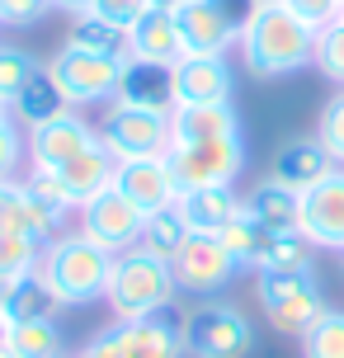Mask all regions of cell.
<instances>
[{"mask_svg":"<svg viewBox=\"0 0 344 358\" xmlns=\"http://www.w3.org/2000/svg\"><path fill=\"white\" fill-rule=\"evenodd\" d=\"M236 48H241V62H245L250 76L278 80V76H292L311 62V52H316V29H307L278 0H264L255 10V19L245 24V34L236 38Z\"/></svg>","mask_w":344,"mask_h":358,"instance_id":"cell-1","label":"cell"},{"mask_svg":"<svg viewBox=\"0 0 344 358\" xmlns=\"http://www.w3.org/2000/svg\"><path fill=\"white\" fill-rule=\"evenodd\" d=\"M109 273H113V255L99 250L90 236H80V231L52 236V241L43 245V259H38V278L52 287V297L62 306L104 302Z\"/></svg>","mask_w":344,"mask_h":358,"instance_id":"cell-2","label":"cell"},{"mask_svg":"<svg viewBox=\"0 0 344 358\" xmlns=\"http://www.w3.org/2000/svg\"><path fill=\"white\" fill-rule=\"evenodd\" d=\"M175 268L156 259V255H146L142 245H132V250L113 255V273H109V292H104V302H109L113 321H142V316H161L170 311L175 302Z\"/></svg>","mask_w":344,"mask_h":358,"instance_id":"cell-3","label":"cell"},{"mask_svg":"<svg viewBox=\"0 0 344 358\" xmlns=\"http://www.w3.org/2000/svg\"><path fill=\"white\" fill-rule=\"evenodd\" d=\"M255 292H259L264 321H269L278 335H292V340H302L311 325L330 311L316 273H273V268H264L259 283H255Z\"/></svg>","mask_w":344,"mask_h":358,"instance_id":"cell-4","label":"cell"},{"mask_svg":"<svg viewBox=\"0 0 344 358\" xmlns=\"http://www.w3.org/2000/svg\"><path fill=\"white\" fill-rule=\"evenodd\" d=\"M255 349L250 316L231 302H199L184 316V358H245Z\"/></svg>","mask_w":344,"mask_h":358,"instance_id":"cell-5","label":"cell"},{"mask_svg":"<svg viewBox=\"0 0 344 358\" xmlns=\"http://www.w3.org/2000/svg\"><path fill=\"white\" fill-rule=\"evenodd\" d=\"M127 57V52H123ZM123 57L109 52H85V48H66L48 62L52 80L62 85L71 108H90V104H113L118 94V76H123Z\"/></svg>","mask_w":344,"mask_h":358,"instance_id":"cell-6","label":"cell"},{"mask_svg":"<svg viewBox=\"0 0 344 358\" xmlns=\"http://www.w3.org/2000/svg\"><path fill=\"white\" fill-rule=\"evenodd\" d=\"M170 170L184 189H231L245 170V142L241 137H217V142H184L170 146Z\"/></svg>","mask_w":344,"mask_h":358,"instance_id":"cell-7","label":"cell"},{"mask_svg":"<svg viewBox=\"0 0 344 358\" xmlns=\"http://www.w3.org/2000/svg\"><path fill=\"white\" fill-rule=\"evenodd\" d=\"M99 142L109 146L118 161L165 156V151H170V113H151V108H132V104H109L104 123H99Z\"/></svg>","mask_w":344,"mask_h":358,"instance_id":"cell-8","label":"cell"},{"mask_svg":"<svg viewBox=\"0 0 344 358\" xmlns=\"http://www.w3.org/2000/svg\"><path fill=\"white\" fill-rule=\"evenodd\" d=\"M142 227H146V213L109 184L104 194H94L90 203L80 208V227H76V231L90 236L99 250L123 255V250H132V245L142 241Z\"/></svg>","mask_w":344,"mask_h":358,"instance_id":"cell-9","label":"cell"},{"mask_svg":"<svg viewBox=\"0 0 344 358\" xmlns=\"http://www.w3.org/2000/svg\"><path fill=\"white\" fill-rule=\"evenodd\" d=\"M175 283H180V292H194V297H213V292H222V287L236 278V259L231 250L222 245L217 236H189V245H184L180 255H175Z\"/></svg>","mask_w":344,"mask_h":358,"instance_id":"cell-10","label":"cell"},{"mask_svg":"<svg viewBox=\"0 0 344 358\" xmlns=\"http://www.w3.org/2000/svg\"><path fill=\"white\" fill-rule=\"evenodd\" d=\"M113 189L132 198L142 213L180 203V179L170 170V156H137V161H118L113 170Z\"/></svg>","mask_w":344,"mask_h":358,"instance_id":"cell-11","label":"cell"},{"mask_svg":"<svg viewBox=\"0 0 344 358\" xmlns=\"http://www.w3.org/2000/svg\"><path fill=\"white\" fill-rule=\"evenodd\" d=\"M302 236L316 250H344V165L302 194Z\"/></svg>","mask_w":344,"mask_h":358,"instance_id":"cell-12","label":"cell"},{"mask_svg":"<svg viewBox=\"0 0 344 358\" xmlns=\"http://www.w3.org/2000/svg\"><path fill=\"white\" fill-rule=\"evenodd\" d=\"M99 142V127H90L80 113H62V118H52V123H43L29 132V161L38 165V170H62L66 161H76L80 151H90V146Z\"/></svg>","mask_w":344,"mask_h":358,"instance_id":"cell-13","label":"cell"},{"mask_svg":"<svg viewBox=\"0 0 344 358\" xmlns=\"http://www.w3.org/2000/svg\"><path fill=\"white\" fill-rule=\"evenodd\" d=\"M113 104L151 108V113H175V66L142 62V57H123V76H118Z\"/></svg>","mask_w":344,"mask_h":358,"instance_id":"cell-14","label":"cell"},{"mask_svg":"<svg viewBox=\"0 0 344 358\" xmlns=\"http://www.w3.org/2000/svg\"><path fill=\"white\" fill-rule=\"evenodd\" d=\"M170 15H175V29H180L184 57H227L236 48L231 24L208 0H180Z\"/></svg>","mask_w":344,"mask_h":358,"instance_id":"cell-15","label":"cell"},{"mask_svg":"<svg viewBox=\"0 0 344 358\" xmlns=\"http://www.w3.org/2000/svg\"><path fill=\"white\" fill-rule=\"evenodd\" d=\"M113 340L123 358H184V321L175 316H142V321H113Z\"/></svg>","mask_w":344,"mask_h":358,"instance_id":"cell-16","label":"cell"},{"mask_svg":"<svg viewBox=\"0 0 344 358\" xmlns=\"http://www.w3.org/2000/svg\"><path fill=\"white\" fill-rule=\"evenodd\" d=\"M189 104H231L227 57H180L175 62V108Z\"/></svg>","mask_w":344,"mask_h":358,"instance_id":"cell-17","label":"cell"},{"mask_svg":"<svg viewBox=\"0 0 344 358\" xmlns=\"http://www.w3.org/2000/svg\"><path fill=\"white\" fill-rule=\"evenodd\" d=\"M335 170H340V165H335V156L321 146V137H292V142L278 146L269 179L288 184L297 194H307V189H316L326 175H335Z\"/></svg>","mask_w":344,"mask_h":358,"instance_id":"cell-18","label":"cell"},{"mask_svg":"<svg viewBox=\"0 0 344 358\" xmlns=\"http://www.w3.org/2000/svg\"><path fill=\"white\" fill-rule=\"evenodd\" d=\"M62 222L66 217L52 213V208H43L29 189H24V179H5L0 184V231H19V236H34V241H52L62 236Z\"/></svg>","mask_w":344,"mask_h":358,"instance_id":"cell-19","label":"cell"},{"mask_svg":"<svg viewBox=\"0 0 344 358\" xmlns=\"http://www.w3.org/2000/svg\"><path fill=\"white\" fill-rule=\"evenodd\" d=\"M113 170H118V156H113L104 142H94L90 151H80L76 161L62 165L57 179H62V189H66V198H71V208L80 213L94 194H104V189L113 184Z\"/></svg>","mask_w":344,"mask_h":358,"instance_id":"cell-20","label":"cell"},{"mask_svg":"<svg viewBox=\"0 0 344 358\" xmlns=\"http://www.w3.org/2000/svg\"><path fill=\"white\" fill-rule=\"evenodd\" d=\"M245 213L273 236H288L302 231V194L278 184V179H259L250 194H245Z\"/></svg>","mask_w":344,"mask_h":358,"instance_id":"cell-21","label":"cell"},{"mask_svg":"<svg viewBox=\"0 0 344 358\" xmlns=\"http://www.w3.org/2000/svg\"><path fill=\"white\" fill-rule=\"evenodd\" d=\"M217 137H241V113L231 104H189L170 113V146L217 142Z\"/></svg>","mask_w":344,"mask_h":358,"instance_id":"cell-22","label":"cell"},{"mask_svg":"<svg viewBox=\"0 0 344 358\" xmlns=\"http://www.w3.org/2000/svg\"><path fill=\"white\" fill-rule=\"evenodd\" d=\"M127 57H142V62H165L175 66L184 57L180 29H175V15L170 10H146L132 29H127Z\"/></svg>","mask_w":344,"mask_h":358,"instance_id":"cell-23","label":"cell"},{"mask_svg":"<svg viewBox=\"0 0 344 358\" xmlns=\"http://www.w3.org/2000/svg\"><path fill=\"white\" fill-rule=\"evenodd\" d=\"M241 208L245 198H236V189H184L180 194V213L194 236H222Z\"/></svg>","mask_w":344,"mask_h":358,"instance_id":"cell-24","label":"cell"},{"mask_svg":"<svg viewBox=\"0 0 344 358\" xmlns=\"http://www.w3.org/2000/svg\"><path fill=\"white\" fill-rule=\"evenodd\" d=\"M66 94H62V85L52 80V71L48 66H38L34 76H29V85L15 94V104H10V113H15V123L24 127V132H34V127L52 123V118H62L66 113Z\"/></svg>","mask_w":344,"mask_h":358,"instance_id":"cell-25","label":"cell"},{"mask_svg":"<svg viewBox=\"0 0 344 358\" xmlns=\"http://www.w3.org/2000/svg\"><path fill=\"white\" fill-rule=\"evenodd\" d=\"M189 222H184L180 203H170V208H156V213H146V227H142V245L146 255H156V259H165V264H175V255L189 245Z\"/></svg>","mask_w":344,"mask_h":358,"instance_id":"cell-26","label":"cell"},{"mask_svg":"<svg viewBox=\"0 0 344 358\" xmlns=\"http://www.w3.org/2000/svg\"><path fill=\"white\" fill-rule=\"evenodd\" d=\"M217 241L231 250V259L241 268H259V264H264V250H269V241H273V231H264V227L241 208V213L227 222V231H222Z\"/></svg>","mask_w":344,"mask_h":358,"instance_id":"cell-27","label":"cell"},{"mask_svg":"<svg viewBox=\"0 0 344 358\" xmlns=\"http://www.w3.org/2000/svg\"><path fill=\"white\" fill-rule=\"evenodd\" d=\"M57 311H62V302L52 297V287L34 273H24V278H15V297H10V306H5V321H57Z\"/></svg>","mask_w":344,"mask_h":358,"instance_id":"cell-28","label":"cell"},{"mask_svg":"<svg viewBox=\"0 0 344 358\" xmlns=\"http://www.w3.org/2000/svg\"><path fill=\"white\" fill-rule=\"evenodd\" d=\"M66 48H85V52H109V57H123L127 52V34L109 19H99L94 10L71 19V29H66Z\"/></svg>","mask_w":344,"mask_h":358,"instance_id":"cell-29","label":"cell"},{"mask_svg":"<svg viewBox=\"0 0 344 358\" xmlns=\"http://www.w3.org/2000/svg\"><path fill=\"white\" fill-rule=\"evenodd\" d=\"M15 358H62V325L57 321H15L10 325Z\"/></svg>","mask_w":344,"mask_h":358,"instance_id":"cell-30","label":"cell"},{"mask_svg":"<svg viewBox=\"0 0 344 358\" xmlns=\"http://www.w3.org/2000/svg\"><path fill=\"white\" fill-rule=\"evenodd\" d=\"M311 245L302 231H288V236H273L269 250H264V264H259V273L264 268H273V273H311Z\"/></svg>","mask_w":344,"mask_h":358,"instance_id":"cell-31","label":"cell"},{"mask_svg":"<svg viewBox=\"0 0 344 358\" xmlns=\"http://www.w3.org/2000/svg\"><path fill=\"white\" fill-rule=\"evenodd\" d=\"M43 259V241L19 231H0V278H24Z\"/></svg>","mask_w":344,"mask_h":358,"instance_id":"cell-32","label":"cell"},{"mask_svg":"<svg viewBox=\"0 0 344 358\" xmlns=\"http://www.w3.org/2000/svg\"><path fill=\"white\" fill-rule=\"evenodd\" d=\"M311 66L326 76L330 85L344 90V19L316 29V52H311Z\"/></svg>","mask_w":344,"mask_h":358,"instance_id":"cell-33","label":"cell"},{"mask_svg":"<svg viewBox=\"0 0 344 358\" xmlns=\"http://www.w3.org/2000/svg\"><path fill=\"white\" fill-rule=\"evenodd\" d=\"M43 62L34 52H24L15 43H0V104H15V94L29 85V76L38 71Z\"/></svg>","mask_w":344,"mask_h":358,"instance_id":"cell-34","label":"cell"},{"mask_svg":"<svg viewBox=\"0 0 344 358\" xmlns=\"http://www.w3.org/2000/svg\"><path fill=\"white\" fill-rule=\"evenodd\" d=\"M302 358H344V311L330 306L326 316L302 335Z\"/></svg>","mask_w":344,"mask_h":358,"instance_id":"cell-35","label":"cell"},{"mask_svg":"<svg viewBox=\"0 0 344 358\" xmlns=\"http://www.w3.org/2000/svg\"><path fill=\"white\" fill-rule=\"evenodd\" d=\"M316 137H321V146L335 156V165H344V90H335V99L321 108Z\"/></svg>","mask_w":344,"mask_h":358,"instance_id":"cell-36","label":"cell"},{"mask_svg":"<svg viewBox=\"0 0 344 358\" xmlns=\"http://www.w3.org/2000/svg\"><path fill=\"white\" fill-rule=\"evenodd\" d=\"M24 189L43 203V208H52V213H71V198H66V189H62V179H57V170H29V179H24Z\"/></svg>","mask_w":344,"mask_h":358,"instance_id":"cell-37","label":"cell"},{"mask_svg":"<svg viewBox=\"0 0 344 358\" xmlns=\"http://www.w3.org/2000/svg\"><path fill=\"white\" fill-rule=\"evenodd\" d=\"M24 156H29V132H24L19 123H5L0 127V184L15 179V170L24 165Z\"/></svg>","mask_w":344,"mask_h":358,"instance_id":"cell-38","label":"cell"},{"mask_svg":"<svg viewBox=\"0 0 344 358\" xmlns=\"http://www.w3.org/2000/svg\"><path fill=\"white\" fill-rule=\"evenodd\" d=\"M283 10H292V15L302 19L307 29H326V24H335L340 19V0H278Z\"/></svg>","mask_w":344,"mask_h":358,"instance_id":"cell-39","label":"cell"},{"mask_svg":"<svg viewBox=\"0 0 344 358\" xmlns=\"http://www.w3.org/2000/svg\"><path fill=\"white\" fill-rule=\"evenodd\" d=\"M52 10V0H0V24L10 29H29Z\"/></svg>","mask_w":344,"mask_h":358,"instance_id":"cell-40","label":"cell"},{"mask_svg":"<svg viewBox=\"0 0 344 358\" xmlns=\"http://www.w3.org/2000/svg\"><path fill=\"white\" fill-rule=\"evenodd\" d=\"M146 10H151V5H146V0H94V15L99 19H109V24H118V29H132V24H137V19L146 15Z\"/></svg>","mask_w":344,"mask_h":358,"instance_id":"cell-41","label":"cell"},{"mask_svg":"<svg viewBox=\"0 0 344 358\" xmlns=\"http://www.w3.org/2000/svg\"><path fill=\"white\" fill-rule=\"evenodd\" d=\"M208 5H213V10H217V15L231 24V34L241 38V34H245V24L255 19V10H259L264 0H208Z\"/></svg>","mask_w":344,"mask_h":358,"instance_id":"cell-42","label":"cell"},{"mask_svg":"<svg viewBox=\"0 0 344 358\" xmlns=\"http://www.w3.org/2000/svg\"><path fill=\"white\" fill-rule=\"evenodd\" d=\"M76 358H123V349H118V340H113V330H104V335H94Z\"/></svg>","mask_w":344,"mask_h":358,"instance_id":"cell-43","label":"cell"},{"mask_svg":"<svg viewBox=\"0 0 344 358\" xmlns=\"http://www.w3.org/2000/svg\"><path fill=\"white\" fill-rule=\"evenodd\" d=\"M52 10H66V15H85V10H94V0H52Z\"/></svg>","mask_w":344,"mask_h":358,"instance_id":"cell-44","label":"cell"},{"mask_svg":"<svg viewBox=\"0 0 344 358\" xmlns=\"http://www.w3.org/2000/svg\"><path fill=\"white\" fill-rule=\"evenodd\" d=\"M15 297V278H0V316H5V306Z\"/></svg>","mask_w":344,"mask_h":358,"instance_id":"cell-45","label":"cell"},{"mask_svg":"<svg viewBox=\"0 0 344 358\" xmlns=\"http://www.w3.org/2000/svg\"><path fill=\"white\" fill-rule=\"evenodd\" d=\"M146 5H151V10H175L180 0H146Z\"/></svg>","mask_w":344,"mask_h":358,"instance_id":"cell-46","label":"cell"},{"mask_svg":"<svg viewBox=\"0 0 344 358\" xmlns=\"http://www.w3.org/2000/svg\"><path fill=\"white\" fill-rule=\"evenodd\" d=\"M5 123H15V113H10V104H0V127Z\"/></svg>","mask_w":344,"mask_h":358,"instance_id":"cell-47","label":"cell"},{"mask_svg":"<svg viewBox=\"0 0 344 358\" xmlns=\"http://www.w3.org/2000/svg\"><path fill=\"white\" fill-rule=\"evenodd\" d=\"M0 344H10V321L0 316Z\"/></svg>","mask_w":344,"mask_h":358,"instance_id":"cell-48","label":"cell"},{"mask_svg":"<svg viewBox=\"0 0 344 358\" xmlns=\"http://www.w3.org/2000/svg\"><path fill=\"white\" fill-rule=\"evenodd\" d=\"M0 358H15V354H10V344H0Z\"/></svg>","mask_w":344,"mask_h":358,"instance_id":"cell-49","label":"cell"},{"mask_svg":"<svg viewBox=\"0 0 344 358\" xmlns=\"http://www.w3.org/2000/svg\"><path fill=\"white\" fill-rule=\"evenodd\" d=\"M340 264H344V250H340Z\"/></svg>","mask_w":344,"mask_h":358,"instance_id":"cell-50","label":"cell"},{"mask_svg":"<svg viewBox=\"0 0 344 358\" xmlns=\"http://www.w3.org/2000/svg\"><path fill=\"white\" fill-rule=\"evenodd\" d=\"M340 19H344V10H340Z\"/></svg>","mask_w":344,"mask_h":358,"instance_id":"cell-51","label":"cell"},{"mask_svg":"<svg viewBox=\"0 0 344 358\" xmlns=\"http://www.w3.org/2000/svg\"><path fill=\"white\" fill-rule=\"evenodd\" d=\"M340 5H344V0H340Z\"/></svg>","mask_w":344,"mask_h":358,"instance_id":"cell-52","label":"cell"}]
</instances>
